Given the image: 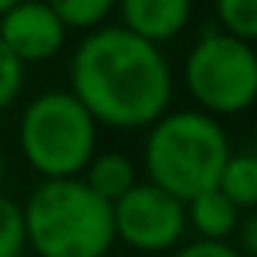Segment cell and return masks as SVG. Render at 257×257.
<instances>
[{
  "label": "cell",
  "mask_w": 257,
  "mask_h": 257,
  "mask_svg": "<svg viewBox=\"0 0 257 257\" xmlns=\"http://www.w3.org/2000/svg\"><path fill=\"white\" fill-rule=\"evenodd\" d=\"M173 70L161 49L137 40L121 25L85 34L70 58V94L100 127L149 131L170 112Z\"/></svg>",
  "instance_id": "6da1fadb"
},
{
  "label": "cell",
  "mask_w": 257,
  "mask_h": 257,
  "mask_svg": "<svg viewBox=\"0 0 257 257\" xmlns=\"http://www.w3.org/2000/svg\"><path fill=\"white\" fill-rule=\"evenodd\" d=\"M233 146L224 124L200 109H176L161 115L146 134L143 170L146 182L167 191L179 203L215 191Z\"/></svg>",
  "instance_id": "7a4b0ae2"
},
{
  "label": "cell",
  "mask_w": 257,
  "mask_h": 257,
  "mask_svg": "<svg viewBox=\"0 0 257 257\" xmlns=\"http://www.w3.org/2000/svg\"><path fill=\"white\" fill-rule=\"evenodd\" d=\"M22 215L37 257H106L115 245L112 206L82 179L40 182L22 203Z\"/></svg>",
  "instance_id": "3957f363"
},
{
  "label": "cell",
  "mask_w": 257,
  "mask_h": 257,
  "mask_svg": "<svg viewBox=\"0 0 257 257\" xmlns=\"http://www.w3.org/2000/svg\"><path fill=\"white\" fill-rule=\"evenodd\" d=\"M19 152L40 182L79 179L97 155V124L70 91H43L19 115Z\"/></svg>",
  "instance_id": "277c9868"
},
{
  "label": "cell",
  "mask_w": 257,
  "mask_h": 257,
  "mask_svg": "<svg viewBox=\"0 0 257 257\" xmlns=\"http://www.w3.org/2000/svg\"><path fill=\"white\" fill-rule=\"evenodd\" d=\"M185 88L212 118L242 115L257 97V52L218 28H203L185 55Z\"/></svg>",
  "instance_id": "5b68a950"
},
{
  "label": "cell",
  "mask_w": 257,
  "mask_h": 257,
  "mask_svg": "<svg viewBox=\"0 0 257 257\" xmlns=\"http://www.w3.org/2000/svg\"><path fill=\"white\" fill-rule=\"evenodd\" d=\"M112 230L115 242L140 254L176 251L188 230L185 203L149 182H137L118 203H112Z\"/></svg>",
  "instance_id": "8992f818"
},
{
  "label": "cell",
  "mask_w": 257,
  "mask_h": 257,
  "mask_svg": "<svg viewBox=\"0 0 257 257\" xmlns=\"http://www.w3.org/2000/svg\"><path fill=\"white\" fill-rule=\"evenodd\" d=\"M0 43L19 64H43L61 55L67 31L52 4H13L0 19Z\"/></svg>",
  "instance_id": "52a82bcc"
},
{
  "label": "cell",
  "mask_w": 257,
  "mask_h": 257,
  "mask_svg": "<svg viewBox=\"0 0 257 257\" xmlns=\"http://www.w3.org/2000/svg\"><path fill=\"white\" fill-rule=\"evenodd\" d=\"M115 13H118V25L127 34H134L137 40L155 49L176 40L191 22L188 0H124Z\"/></svg>",
  "instance_id": "ba28073f"
},
{
  "label": "cell",
  "mask_w": 257,
  "mask_h": 257,
  "mask_svg": "<svg viewBox=\"0 0 257 257\" xmlns=\"http://www.w3.org/2000/svg\"><path fill=\"white\" fill-rule=\"evenodd\" d=\"M242 215L245 212H239L221 191H206V194L194 197L191 203H185L188 227H194V233L203 242H227V239H233Z\"/></svg>",
  "instance_id": "9c48e42d"
},
{
  "label": "cell",
  "mask_w": 257,
  "mask_h": 257,
  "mask_svg": "<svg viewBox=\"0 0 257 257\" xmlns=\"http://www.w3.org/2000/svg\"><path fill=\"white\" fill-rule=\"evenodd\" d=\"M79 179L88 185V191L112 206L140 182V170L124 152H97Z\"/></svg>",
  "instance_id": "30bf717a"
},
{
  "label": "cell",
  "mask_w": 257,
  "mask_h": 257,
  "mask_svg": "<svg viewBox=\"0 0 257 257\" xmlns=\"http://www.w3.org/2000/svg\"><path fill=\"white\" fill-rule=\"evenodd\" d=\"M215 191H221L239 212H251L257 206V158L251 152H233Z\"/></svg>",
  "instance_id": "8fae6325"
},
{
  "label": "cell",
  "mask_w": 257,
  "mask_h": 257,
  "mask_svg": "<svg viewBox=\"0 0 257 257\" xmlns=\"http://www.w3.org/2000/svg\"><path fill=\"white\" fill-rule=\"evenodd\" d=\"M52 10L61 19L64 31H85V34L106 28L109 19L115 16L112 0H58V4H52Z\"/></svg>",
  "instance_id": "7c38bea8"
},
{
  "label": "cell",
  "mask_w": 257,
  "mask_h": 257,
  "mask_svg": "<svg viewBox=\"0 0 257 257\" xmlns=\"http://www.w3.org/2000/svg\"><path fill=\"white\" fill-rule=\"evenodd\" d=\"M215 28L239 43L257 40V0H221L215 7Z\"/></svg>",
  "instance_id": "4fadbf2b"
},
{
  "label": "cell",
  "mask_w": 257,
  "mask_h": 257,
  "mask_svg": "<svg viewBox=\"0 0 257 257\" xmlns=\"http://www.w3.org/2000/svg\"><path fill=\"white\" fill-rule=\"evenodd\" d=\"M28 248L22 203L0 194V257H22Z\"/></svg>",
  "instance_id": "5bb4252c"
},
{
  "label": "cell",
  "mask_w": 257,
  "mask_h": 257,
  "mask_svg": "<svg viewBox=\"0 0 257 257\" xmlns=\"http://www.w3.org/2000/svg\"><path fill=\"white\" fill-rule=\"evenodd\" d=\"M25 88V64H19L0 43V112H7Z\"/></svg>",
  "instance_id": "9a60e30c"
},
{
  "label": "cell",
  "mask_w": 257,
  "mask_h": 257,
  "mask_svg": "<svg viewBox=\"0 0 257 257\" xmlns=\"http://www.w3.org/2000/svg\"><path fill=\"white\" fill-rule=\"evenodd\" d=\"M173 257H242V254L230 242H203V239H197V242L179 245Z\"/></svg>",
  "instance_id": "2e32d148"
},
{
  "label": "cell",
  "mask_w": 257,
  "mask_h": 257,
  "mask_svg": "<svg viewBox=\"0 0 257 257\" xmlns=\"http://www.w3.org/2000/svg\"><path fill=\"white\" fill-rule=\"evenodd\" d=\"M233 239H236V242H230V245H233L242 257H254V254H257V218H254V212H245V215H242V221H239Z\"/></svg>",
  "instance_id": "e0dca14e"
},
{
  "label": "cell",
  "mask_w": 257,
  "mask_h": 257,
  "mask_svg": "<svg viewBox=\"0 0 257 257\" xmlns=\"http://www.w3.org/2000/svg\"><path fill=\"white\" fill-rule=\"evenodd\" d=\"M13 4H16V0H0V19L10 13V7H13Z\"/></svg>",
  "instance_id": "ac0fdd59"
},
{
  "label": "cell",
  "mask_w": 257,
  "mask_h": 257,
  "mask_svg": "<svg viewBox=\"0 0 257 257\" xmlns=\"http://www.w3.org/2000/svg\"><path fill=\"white\" fill-rule=\"evenodd\" d=\"M4 170H7V155H4V146H0V182H4Z\"/></svg>",
  "instance_id": "d6986e66"
}]
</instances>
